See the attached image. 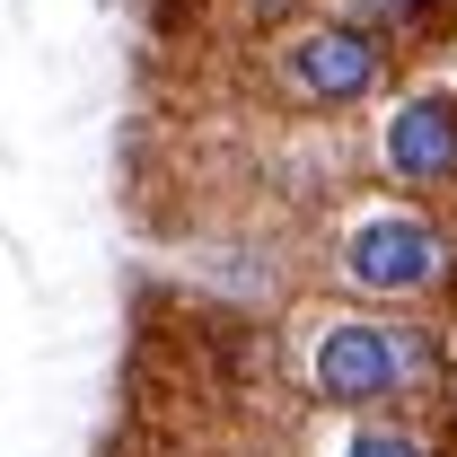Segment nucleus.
Segmentation results:
<instances>
[{
    "label": "nucleus",
    "instance_id": "obj_1",
    "mask_svg": "<svg viewBox=\"0 0 457 457\" xmlns=\"http://www.w3.org/2000/svg\"><path fill=\"white\" fill-rule=\"evenodd\" d=\"M457 378V343L431 308H370V299H343V308H308L290 326V387L317 404V413H422L440 404Z\"/></svg>",
    "mask_w": 457,
    "mask_h": 457
},
{
    "label": "nucleus",
    "instance_id": "obj_2",
    "mask_svg": "<svg viewBox=\"0 0 457 457\" xmlns=\"http://www.w3.org/2000/svg\"><path fill=\"white\" fill-rule=\"evenodd\" d=\"M326 273L343 299H370V308H431L457 317V220L449 203H422V194H343L326 212Z\"/></svg>",
    "mask_w": 457,
    "mask_h": 457
},
{
    "label": "nucleus",
    "instance_id": "obj_3",
    "mask_svg": "<svg viewBox=\"0 0 457 457\" xmlns=\"http://www.w3.org/2000/svg\"><path fill=\"white\" fill-rule=\"evenodd\" d=\"M273 62H264V88L282 97L290 114H317V123H343V114L378 106L396 88V36L361 9H335V18H290L282 36H264Z\"/></svg>",
    "mask_w": 457,
    "mask_h": 457
},
{
    "label": "nucleus",
    "instance_id": "obj_4",
    "mask_svg": "<svg viewBox=\"0 0 457 457\" xmlns=\"http://www.w3.org/2000/svg\"><path fill=\"white\" fill-rule=\"evenodd\" d=\"M370 159H378V176L396 194L457 203V88H387Z\"/></svg>",
    "mask_w": 457,
    "mask_h": 457
},
{
    "label": "nucleus",
    "instance_id": "obj_5",
    "mask_svg": "<svg viewBox=\"0 0 457 457\" xmlns=\"http://www.w3.org/2000/svg\"><path fill=\"white\" fill-rule=\"evenodd\" d=\"M326 457H457V449H449V431H431L422 413H352L326 440Z\"/></svg>",
    "mask_w": 457,
    "mask_h": 457
},
{
    "label": "nucleus",
    "instance_id": "obj_6",
    "mask_svg": "<svg viewBox=\"0 0 457 457\" xmlns=\"http://www.w3.org/2000/svg\"><path fill=\"white\" fill-rule=\"evenodd\" d=\"M352 9L378 18L396 45H404V36H431V27H449V18H457V0H352Z\"/></svg>",
    "mask_w": 457,
    "mask_h": 457
},
{
    "label": "nucleus",
    "instance_id": "obj_7",
    "mask_svg": "<svg viewBox=\"0 0 457 457\" xmlns=\"http://www.w3.org/2000/svg\"><path fill=\"white\" fill-rule=\"evenodd\" d=\"M440 431H449V449H457V378H449V396H440Z\"/></svg>",
    "mask_w": 457,
    "mask_h": 457
}]
</instances>
